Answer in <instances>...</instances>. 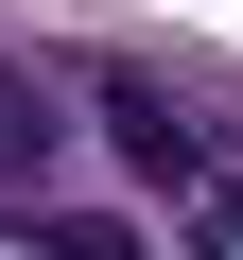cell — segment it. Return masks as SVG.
<instances>
[{
    "mask_svg": "<svg viewBox=\"0 0 243 260\" xmlns=\"http://www.w3.org/2000/svg\"><path fill=\"white\" fill-rule=\"evenodd\" d=\"M35 174H52V104H35L18 70H0V191H18V208H35Z\"/></svg>",
    "mask_w": 243,
    "mask_h": 260,
    "instance_id": "2",
    "label": "cell"
},
{
    "mask_svg": "<svg viewBox=\"0 0 243 260\" xmlns=\"http://www.w3.org/2000/svg\"><path fill=\"white\" fill-rule=\"evenodd\" d=\"M104 139L139 156V191H174V208H191V191L226 174V139H208V121H191V104H174L157 70H104Z\"/></svg>",
    "mask_w": 243,
    "mask_h": 260,
    "instance_id": "1",
    "label": "cell"
},
{
    "mask_svg": "<svg viewBox=\"0 0 243 260\" xmlns=\"http://www.w3.org/2000/svg\"><path fill=\"white\" fill-rule=\"evenodd\" d=\"M174 243H191V260H243V156H226V174L174 208Z\"/></svg>",
    "mask_w": 243,
    "mask_h": 260,
    "instance_id": "3",
    "label": "cell"
}]
</instances>
